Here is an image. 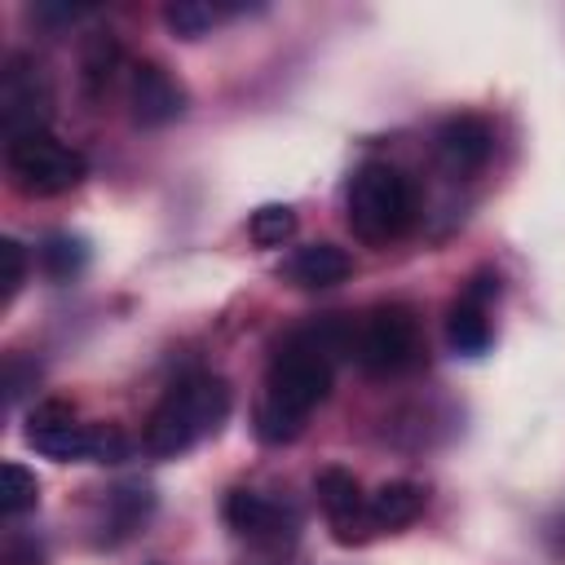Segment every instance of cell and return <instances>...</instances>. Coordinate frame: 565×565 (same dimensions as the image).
I'll return each instance as SVG.
<instances>
[{"instance_id":"obj_1","label":"cell","mask_w":565,"mask_h":565,"mask_svg":"<svg viewBox=\"0 0 565 565\" xmlns=\"http://www.w3.org/2000/svg\"><path fill=\"white\" fill-rule=\"evenodd\" d=\"M353 349V331L340 318L296 327L278 340L269 366H265V397L256 406V437L269 446L296 441L305 428V415L327 402L335 380V358Z\"/></svg>"},{"instance_id":"obj_2","label":"cell","mask_w":565,"mask_h":565,"mask_svg":"<svg viewBox=\"0 0 565 565\" xmlns=\"http://www.w3.org/2000/svg\"><path fill=\"white\" fill-rule=\"evenodd\" d=\"M230 415V384L216 371H194L181 375L146 415L141 424V446L154 459L185 455L203 437H212Z\"/></svg>"},{"instance_id":"obj_3","label":"cell","mask_w":565,"mask_h":565,"mask_svg":"<svg viewBox=\"0 0 565 565\" xmlns=\"http://www.w3.org/2000/svg\"><path fill=\"white\" fill-rule=\"evenodd\" d=\"M344 221L353 230V238L384 247L393 238H402L415 221V190L411 181L393 168V163H358L349 185H344Z\"/></svg>"},{"instance_id":"obj_4","label":"cell","mask_w":565,"mask_h":565,"mask_svg":"<svg viewBox=\"0 0 565 565\" xmlns=\"http://www.w3.org/2000/svg\"><path fill=\"white\" fill-rule=\"evenodd\" d=\"M22 437H26V446L35 455L57 459V463H75V459L115 463V459H128V437L119 428H110V424H79L66 402H40L26 415Z\"/></svg>"},{"instance_id":"obj_5","label":"cell","mask_w":565,"mask_h":565,"mask_svg":"<svg viewBox=\"0 0 565 565\" xmlns=\"http://www.w3.org/2000/svg\"><path fill=\"white\" fill-rule=\"evenodd\" d=\"M4 168H9V181L26 194V199H53V194H66L75 190L84 177H88V159L57 141L53 132H35V137H18L4 146Z\"/></svg>"},{"instance_id":"obj_6","label":"cell","mask_w":565,"mask_h":565,"mask_svg":"<svg viewBox=\"0 0 565 565\" xmlns=\"http://www.w3.org/2000/svg\"><path fill=\"white\" fill-rule=\"evenodd\" d=\"M424 340H419V322L406 305H375L358 331H353V358L366 375H402L419 362Z\"/></svg>"},{"instance_id":"obj_7","label":"cell","mask_w":565,"mask_h":565,"mask_svg":"<svg viewBox=\"0 0 565 565\" xmlns=\"http://www.w3.org/2000/svg\"><path fill=\"white\" fill-rule=\"evenodd\" d=\"M53 115V97H49V84L40 75V66L31 57H9L4 71H0V128L9 141L18 137H35V132H49Z\"/></svg>"},{"instance_id":"obj_8","label":"cell","mask_w":565,"mask_h":565,"mask_svg":"<svg viewBox=\"0 0 565 565\" xmlns=\"http://www.w3.org/2000/svg\"><path fill=\"white\" fill-rule=\"evenodd\" d=\"M313 494H318V503L327 512V525H331L335 543L353 547V543H366L375 534L371 512H366V494H362V486H358V477L349 468H340V463L318 468L313 472Z\"/></svg>"},{"instance_id":"obj_9","label":"cell","mask_w":565,"mask_h":565,"mask_svg":"<svg viewBox=\"0 0 565 565\" xmlns=\"http://www.w3.org/2000/svg\"><path fill=\"white\" fill-rule=\"evenodd\" d=\"M221 512H225V525H230L238 539L265 543V547L291 543V539H296V525H300L287 503H278V499H269V494H260V490H230Z\"/></svg>"},{"instance_id":"obj_10","label":"cell","mask_w":565,"mask_h":565,"mask_svg":"<svg viewBox=\"0 0 565 565\" xmlns=\"http://www.w3.org/2000/svg\"><path fill=\"white\" fill-rule=\"evenodd\" d=\"M433 150H437V163L450 172V177H472L490 163L494 154V128L481 119V115H450L441 119V128L433 132Z\"/></svg>"},{"instance_id":"obj_11","label":"cell","mask_w":565,"mask_h":565,"mask_svg":"<svg viewBox=\"0 0 565 565\" xmlns=\"http://www.w3.org/2000/svg\"><path fill=\"white\" fill-rule=\"evenodd\" d=\"M128 110H132V124L163 128L185 115V88L159 62H137L128 75Z\"/></svg>"},{"instance_id":"obj_12","label":"cell","mask_w":565,"mask_h":565,"mask_svg":"<svg viewBox=\"0 0 565 565\" xmlns=\"http://www.w3.org/2000/svg\"><path fill=\"white\" fill-rule=\"evenodd\" d=\"M499 296V278L494 274H477L468 287H463V296L450 305V313H446V340H450V349L455 353H463V358H481L486 349H490V300Z\"/></svg>"},{"instance_id":"obj_13","label":"cell","mask_w":565,"mask_h":565,"mask_svg":"<svg viewBox=\"0 0 565 565\" xmlns=\"http://www.w3.org/2000/svg\"><path fill=\"white\" fill-rule=\"evenodd\" d=\"M349 269H353V260H349V252H344V247H335V243H309V247H296V252L282 260V269H278V274H282L291 287L322 291V287L344 282V278H349Z\"/></svg>"},{"instance_id":"obj_14","label":"cell","mask_w":565,"mask_h":565,"mask_svg":"<svg viewBox=\"0 0 565 565\" xmlns=\"http://www.w3.org/2000/svg\"><path fill=\"white\" fill-rule=\"evenodd\" d=\"M428 494L419 481H384L375 494H366V512L375 530H402L424 512Z\"/></svg>"},{"instance_id":"obj_15","label":"cell","mask_w":565,"mask_h":565,"mask_svg":"<svg viewBox=\"0 0 565 565\" xmlns=\"http://www.w3.org/2000/svg\"><path fill=\"white\" fill-rule=\"evenodd\" d=\"M119 62H124V49H119V40H115L110 31H93V35L79 44V84H84V93H88L93 102L106 97V88H110Z\"/></svg>"},{"instance_id":"obj_16","label":"cell","mask_w":565,"mask_h":565,"mask_svg":"<svg viewBox=\"0 0 565 565\" xmlns=\"http://www.w3.org/2000/svg\"><path fill=\"white\" fill-rule=\"evenodd\" d=\"M84 265H88V243L79 234H49L40 243V269L53 282H71Z\"/></svg>"},{"instance_id":"obj_17","label":"cell","mask_w":565,"mask_h":565,"mask_svg":"<svg viewBox=\"0 0 565 565\" xmlns=\"http://www.w3.org/2000/svg\"><path fill=\"white\" fill-rule=\"evenodd\" d=\"M40 503V481H35V472H26L22 463H4L0 468V512L4 516H22V512H31Z\"/></svg>"},{"instance_id":"obj_18","label":"cell","mask_w":565,"mask_h":565,"mask_svg":"<svg viewBox=\"0 0 565 565\" xmlns=\"http://www.w3.org/2000/svg\"><path fill=\"white\" fill-rule=\"evenodd\" d=\"M216 4H203V0H172V4H163V26L177 35V40H199V35H207L212 31V22H216Z\"/></svg>"},{"instance_id":"obj_19","label":"cell","mask_w":565,"mask_h":565,"mask_svg":"<svg viewBox=\"0 0 565 565\" xmlns=\"http://www.w3.org/2000/svg\"><path fill=\"white\" fill-rule=\"evenodd\" d=\"M247 234L256 247H282L296 234V212L287 203H265L247 216Z\"/></svg>"},{"instance_id":"obj_20","label":"cell","mask_w":565,"mask_h":565,"mask_svg":"<svg viewBox=\"0 0 565 565\" xmlns=\"http://www.w3.org/2000/svg\"><path fill=\"white\" fill-rule=\"evenodd\" d=\"M22 278H26V252H22V243L18 238H0V305H9L18 296Z\"/></svg>"}]
</instances>
